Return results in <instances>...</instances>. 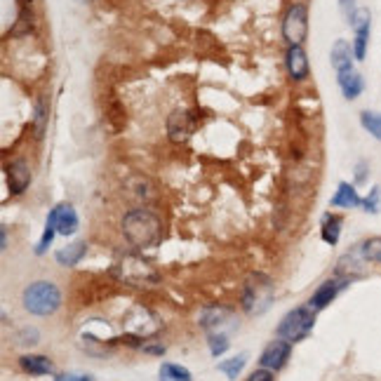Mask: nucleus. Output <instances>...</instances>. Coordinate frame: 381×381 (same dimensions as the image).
<instances>
[{"mask_svg": "<svg viewBox=\"0 0 381 381\" xmlns=\"http://www.w3.org/2000/svg\"><path fill=\"white\" fill-rule=\"evenodd\" d=\"M120 228H123L125 240L134 249L154 247L160 242V238H163V222H160V217L156 212H151L146 208H134L125 212Z\"/></svg>", "mask_w": 381, "mask_h": 381, "instance_id": "obj_1", "label": "nucleus"}, {"mask_svg": "<svg viewBox=\"0 0 381 381\" xmlns=\"http://www.w3.org/2000/svg\"><path fill=\"white\" fill-rule=\"evenodd\" d=\"M21 304L31 316H55L62 308V289L52 280H36V283L26 285L24 294H21Z\"/></svg>", "mask_w": 381, "mask_h": 381, "instance_id": "obj_2", "label": "nucleus"}, {"mask_svg": "<svg viewBox=\"0 0 381 381\" xmlns=\"http://www.w3.org/2000/svg\"><path fill=\"white\" fill-rule=\"evenodd\" d=\"M273 296H276L273 280L266 276V273H259V271L249 273L245 278V283H242V296H240L242 311L249 316H262L271 308Z\"/></svg>", "mask_w": 381, "mask_h": 381, "instance_id": "obj_3", "label": "nucleus"}, {"mask_svg": "<svg viewBox=\"0 0 381 381\" xmlns=\"http://www.w3.org/2000/svg\"><path fill=\"white\" fill-rule=\"evenodd\" d=\"M313 325H316V311L311 306H296L283 316L276 334L280 339H287L289 344H296V341L308 337Z\"/></svg>", "mask_w": 381, "mask_h": 381, "instance_id": "obj_4", "label": "nucleus"}, {"mask_svg": "<svg viewBox=\"0 0 381 381\" xmlns=\"http://www.w3.org/2000/svg\"><path fill=\"white\" fill-rule=\"evenodd\" d=\"M306 36H308V7L304 3L289 5L283 17V38L289 45H304Z\"/></svg>", "mask_w": 381, "mask_h": 381, "instance_id": "obj_5", "label": "nucleus"}, {"mask_svg": "<svg viewBox=\"0 0 381 381\" xmlns=\"http://www.w3.org/2000/svg\"><path fill=\"white\" fill-rule=\"evenodd\" d=\"M120 276H123L125 283L134 287L158 283V273L146 262H141L139 257H125V262L120 264Z\"/></svg>", "mask_w": 381, "mask_h": 381, "instance_id": "obj_6", "label": "nucleus"}, {"mask_svg": "<svg viewBox=\"0 0 381 381\" xmlns=\"http://www.w3.org/2000/svg\"><path fill=\"white\" fill-rule=\"evenodd\" d=\"M289 353H292V344L287 339H273L269 346L262 350L259 355V365L271 372H278L285 367V363L289 360Z\"/></svg>", "mask_w": 381, "mask_h": 381, "instance_id": "obj_7", "label": "nucleus"}, {"mask_svg": "<svg viewBox=\"0 0 381 381\" xmlns=\"http://www.w3.org/2000/svg\"><path fill=\"white\" fill-rule=\"evenodd\" d=\"M5 177H7V186H10V193L21 195L28 186H31V179H33L31 165H28L24 158L12 160V163L5 167Z\"/></svg>", "mask_w": 381, "mask_h": 381, "instance_id": "obj_8", "label": "nucleus"}, {"mask_svg": "<svg viewBox=\"0 0 381 381\" xmlns=\"http://www.w3.org/2000/svg\"><path fill=\"white\" fill-rule=\"evenodd\" d=\"M285 68L289 80L301 82L308 78L311 73V64H308V55L304 50V45H289L285 52Z\"/></svg>", "mask_w": 381, "mask_h": 381, "instance_id": "obj_9", "label": "nucleus"}, {"mask_svg": "<svg viewBox=\"0 0 381 381\" xmlns=\"http://www.w3.org/2000/svg\"><path fill=\"white\" fill-rule=\"evenodd\" d=\"M193 132V118L186 109H174L167 116V136L174 144H184Z\"/></svg>", "mask_w": 381, "mask_h": 381, "instance_id": "obj_10", "label": "nucleus"}, {"mask_svg": "<svg viewBox=\"0 0 381 381\" xmlns=\"http://www.w3.org/2000/svg\"><path fill=\"white\" fill-rule=\"evenodd\" d=\"M350 28H353V55H355V62H363V59L367 57V45H370V28H372L370 10H360L355 24Z\"/></svg>", "mask_w": 381, "mask_h": 381, "instance_id": "obj_11", "label": "nucleus"}, {"mask_svg": "<svg viewBox=\"0 0 381 381\" xmlns=\"http://www.w3.org/2000/svg\"><path fill=\"white\" fill-rule=\"evenodd\" d=\"M346 283H348L346 278H330V280H325V283L313 292V296L308 299V306L313 308V311L327 308L334 299H337V294L341 292V289L346 287Z\"/></svg>", "mask_w": 381, "mask_h": 381, "instance_id": "obj_12", "label": "nucleus"}, {"mask_svg": "<svg viewBox=\"0 0 381 381\" xmlns=\"http://www.w3.org/2000/svg\"><path fill=\"white\" fill-rule=\"evenodd\" d=\"M233 320V311L226 308V306H210L205 308L200 318H198V325L203 327V330L208 332H222V327L226 323H231Z\"/></svg>", "mask_w": 381, "mask_h": 381, "instance_id": "obj_13", "label": "nucleus"}, {"mask_svg": "<svg viewBox=\"0 0 381 381\" xmlns=\"http://www.w3.org/2000/svg\"><path fill=\"white\" fill-rule=\"evenodd\" d=\"M57 215V228H59V235H73L78 231L80 226V219H78V212L73 210L71 203H59L57 208H52Z\"/></svg>", "mask_w": 381, "mask_h": 381, "instance_id": "obj_14", "label": "nucleus"}, {"mask_svg": "<svg viewBox=\"0 0 381 381\" xmlns=\"http://www.w3.org/2000/svg\"><path fill=\"white\" fill-rule=\"evenodd\" d=\"M330 59H332V66L337 73H344L348 68H353V43L344 41V38H339L337 43L332 45V52H330Z\"/></svg>", "mask_w": 381, "mask_h": 381, "instance_id": "obj_15", "label": "nucleus"}, {"mask_svg": "<svg viewBox=\"0 0 381 381\" xmlns=\"http://www.w3.org/2000/svg\"><path fill=\"white\" fill-rule=\"evenodd\" d=\"M337 82L341 87V95H344L348 102H353V99H358L363 95L365 90V80L363 75L355 71V68H348V71L344 73H337Z\"/></svg>", "mask_w": 381, "mask_h": 381, "instance_id": "obj_16", "label": "nucleus"}, {"mask_svg": "<svg viewBox=\"0 0 381 381\" xmlns=\"http://www.w3.org/2000/svg\"><path fill=\"white\" fill-rule=\"evenodd\" d=\"M19 367L26 372V375H33V377H45V375H52L55 372V365H52L50 358L45 355H36V353H26L19 358Z\"/></svg>", "mask_w": 381, "mask_h": 381, "instance_id": "obj_17", "label": "nucleus"}, {"mask_svg": "<svg viewBox=\"0 0 381 381\" xmlns=\"http://www.w3.org/2000/svg\"><path fill=\"white\" fill-rule=\"evenodd\" d=\"M332 208H339V210H350V208H358V205H363V198L358 195V190L353 184H348V181H341L337 186V193L332 195L330 200Z\"/></svg>", "mask_w": 381, "mask_h": 381, "instance_id": "obj_18", "label": "nucleus"}, {"mask_svg": "<svg viewBox=\"0 0 381 381\" xmlns=\"http://www.w3.org/2000/svg\"><path fill=\"white\" fill-rule=\"evenodd\" d=\"M87 254V242L85 240H75L68 242L66 247H59L55 252V259L59 266H75L82 262V257Z\"/></svg>", "mask_w": 381, "mask_h": 381, "instance_id": "obj_19", "label": "nucleus"}, {"mask_svg": "<svg viewBox=\"0 0 381 381\" xmlns=\"http://www.w3.org/2000/svg\"><path fill=\"white\" fill-rule=\"evenodd\" d=\"M33 134L36 139H43L45 136V129H48V123H50V104L45 97H38L36 104H33Z\"/></svg>", "mask_w": 381, "mask_h": 381, "instance_id": "obj_20", "label": "nucleus"}, {"mask_svg": "<svg viewBox=\"0 0 381 381\" xmlns=\"http://www.w3.org/2000/svg\"><path fill=\"white\" fill-rule=\"evenodd\" d=\"M341 226H344V222H341L339 215L327 212V215L323 217V224H320V235H323V240L327 242V245H337V242H339Z\"/></svg>", "mask_w": 381, "mask_h": 381, "instance_id": "obj_21", "label": "nucleus"}, {"mask_svg": "<svg viewBox=\"0 0 381 381\" xmlns=\"http://www.w3.org/2000/svg\"><path fill=\"white\" fill-rule=\"evenodd\" d=\"M59 233V228H57V215H55V210H50V215H48V222H45V231H43V238L38 240V247H36V254H45L50 249L52 245V240H55V235Z\"/></svg>", "mask_w": 381, "mask_h": 381, "instance_id": "obj_22", "label": "nucleus"}, {"mask_svg": "<svg viewBox=\"0 0 381 381\" xmlns=\"http://www.w3.org/2000/svg\"><path fill=\"white\" fill-rule=\"evenodd\" d=\"M158 377L160 381H190V372L181 365H174V363H163L158 370Z\"/></svg>", "mask_w": 381, "mask_h": 381, "instance_id": "obj_23", "label": "nucleus"}, {"mask_svg": "<svg viewBox=\"0 0 381 381\" xmlns=\"http://www.w3.org/2000/svg\"><path fill=\"white\" fill-rule=\"evenodd\" d=\"M245 365H247V353H240V355H233V358H228V360H222L217 365L219 372L222 375H226L228 379H238V375L242 370H245Z\"/></svg>", "mask_w": 381, "mask_h": 381, "instance_id": "obj_24", "label": "nucleus"}, {"mask_svg": "<svg viewBox=\"0 0 381 381\" xmlns=\"http://www.w3.org/2000/svg\"><path fill=\"white\" fill-rule=\"evenodd\" d=\"M358 254H360L365 262L372 264H381V235H375V238H367L358 247Z\"/></svg>", "mask_w": 381, "mask_h": 381, "instance_id": "obj_25", "label": "nucleus"}, {"mask_svg": "<svg viewBox=\"0 0 381 381\" xmlns=\"http://www.w3.org/2000/svg\"><path fill=\"white\" fill-rule=\"evenodd\" d=\"M360 125L367 129V132L375 136L377 141H381V113H377V111H363L360 113Z\"/></svg>", "mask_w": 381, "mask_h": 381, "instance_id": "obj_26", "label": "nucleus"}, {"mask_svg": "<svg viewBox=\"0 0 381 381\" xmlns=\"http://www.w3.org/2000/svg\"><path fill=\"white\" fill-rule=\"evenodd\" d=\"M208 346H210V353L219 358V355H224L228 346H231V341H228V337L224 332H210L208 334Z\"/></svg>", "mask_w": 381, "mask_h": 381, "instance_id": "obj_27", "label": "nucleus"}, {"mask_svg": "<svg viewBox=\"0 0 381 381\" xmlns=\"http://www.w3.org/2000/svg\"><path fill=\"white\" fill-rule=\"evenodd\" d=\"M363 210L367 212V215H379L381 212V188L379 186H375L363 198Z\"/></svg>", "mask_w": 381, "mask_h": 381, "instance_id": "obj_28", "label": "nucleus"}, {"mask_svg": "<svg viewBox=\"0 0 381 381\" xmlns=\"http://www.w3.org/2000/svg\"><path fill=\"white\" fill-rule=\"evenodd\" d=\"M339 10H341V14H344L346 24L353 26L363 7H358V0H339Z\"/></svg>", "mask_w": 381, "mask_h": 381, "instance_id": "obj_29", "label": "nucleus"}, {"mask_svg": "<svg viewBox=\"0 0 381 381\" xmlns=\"http://www.w3.org/2000/svg\"><path fill=\"white\" fill-rule=\"evenodd\" d=\"M247 381H273V372L266 367H259L247 377Z\"/></svg>", "mask_w": 381, "mask_h": 381, "instance_id": "obj_30", "label": "nucleus"}, {"mask_svg": "<svg viewBox=\"0 0 381 381\" xmlns=\"http://www.w3.org/2000/svg\"><path fill=\"white\" fill-rule=\"evenodd\" d=\"M55 381H95L90 375H73V372H66V375H59Z\"/></svg>", "mask_w": 381, "mask_h": 381, "instance_id": "obj_31", "label": "nucleus"}, {"mask_svg": "<svg viewBox=\"0 0 381 381\" xmlns=\"http://www.w3.org/2000/svg\"><path fill=\"white\" fill-rule=\"evenodd\" d=\"M141 348L146 350V353H151V355H163L165 353L163 344H141Z\"/></svg>", "mask_w": 381, "mask_h": 381, "instance_id": "obj_32", "label": "nucleus"}, {"mask_svg": "<svg viewBox=\"0 0 381 381\" xmlns=\"http://www.w3.org/2000/svg\"><path fill=\"white\" fill-rule=\"evenodd\" d=\"M355 170H358V174H355V184H363V181L367 179V165H365V163H358Z\"/></svg>", "mask_w": 381, "mask_h": 381, "instance_id": "obj_33", "label": "nucleus"}, {"mask_svg": "<svg viewBox=\"0 0 381 381\" xmlns=\"http://www.w3.org/2000/svg\"><path fill=\"white\" fill-rule=\"evenodd\" d=\"M7 247V228L3 226V249Z\"/></svg>", "mask_w": 381, "mask_h": 381, "instance_id": "obj_34", "label": "nucleus"}]
</instances>
